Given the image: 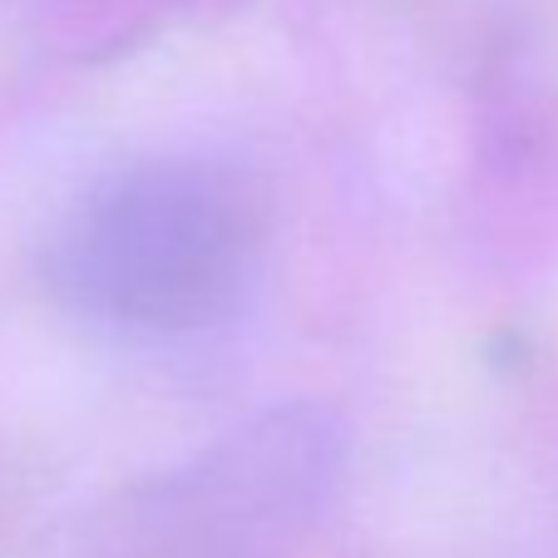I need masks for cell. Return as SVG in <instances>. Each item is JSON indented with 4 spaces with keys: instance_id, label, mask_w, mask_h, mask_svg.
Wrapping results in <instances>:
<instances>
[{
    "instance_id": "6da1fadb",
    "label": "cell",
    "mask_w": 558,
    "mask_h": 558,
    "mask_svg": "<svg viewBox=\"0 0 558 558\" xmlns=\"http://www.w3.org/2000/svg\"><path fill=\"white\" fill-rule=\"evenodd\" d=\"M263 253V203L203 158L109 173L74 203L50 253L54 292L129 337L213 327L243 302Z\"/></svg>"
},
{
    "instance_id": "7a4b0ae2",
    "label": "cell",
    "mask_w": 558,
    "mask_h": 558,
    "mask_svg": "<svg viewBox=\"0 0 558 558\" xmlns=\"http://www.w3.org/2000/svg\"><path fill=\"white\" fill-rule=\"evenodd\" d=\"M341 460L327 411H277L218 440L148 495L158 538L189 558H253L296 538L322 509Z\"/></svg>"
},
{
    "instance_id": "3957f363",
    "label": "cell",
    "mask_w": 558,
    "mask_h": 558,
    "mask_svg": "<svg viewBox=\"0 0 558 558\" xmlns=\"http://www.w3.org/2000/svg\"><path fill=\"white\" fill-rule=\"evenodd\" d=\"M247 0H45V35L70 60H114L173 21H218Z\"/></svg>"
}]
</instances>
